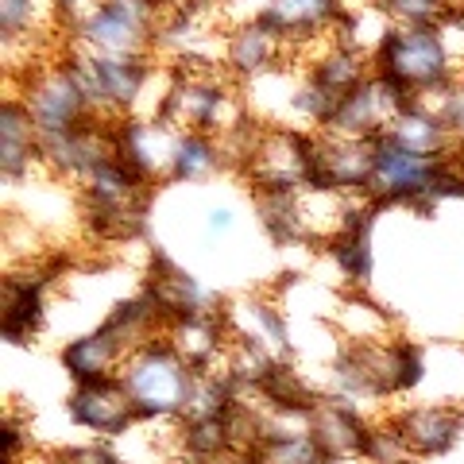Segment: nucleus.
Here are the masks:
<instances>
[{
	"mask_svg": "<svg viewBox=\"0 0 464 464\" xmlns=\"http://www.w3.org/2000/svg\"><path fill=\"white\" fill-rule=\"evenodd\" d=\"M372 70L387 85H395L406 105L438 101L460 82V66L438 27H391V35L372 54Z\"/></svg>",
	"mask_w": 464,
	"mask_h": 464,
	"instance_id": "f257e3e1",
	"label": "nucleus"
},
{
	"mask_svg": "<svg viewBox=\"0 0 464 464\" xmlns=\"http://www.w3.org/2000/svg\"><path fill=\"white\" fill-rule=\"evenodd\" d=\"M116 380L124 383L140 422H179L190 406L198 368L163 337L140 344L121 364Z\"/></svg>",
	"mask_w": 464,
	"mask_h": 464,
	"instance_id": "f03ea898",
	"label": "nucleus"
},
{
	"mask_svg": "<svg viewBox=\"0 0 464 464\" xmlns=\"http://www.w3.org/2000/svg\"><path fill=\"white\" fill-rule=\"evenodd\" d=\"M163 20L167 8L159 0H101L74 27L70 47L109 58H155Z\"/></svg>",
	"mask_w": 464,
	"mask_h": 464,
	"instance_id": "7ed1b4c3",
	"label": "nucleus"
},
{
	"mask_svg": "<svg viewBox=\"0 0 464 464\" xmlns=\"http://www.w3.org/2000/svg\"><path fill=\"white\" fill-rule=\"evenodd\" d=\"M402 105H406V97L395 85H387L380 74H372L368 82H360L353 93H344L337 101V109H333L322 132L344 136V140H380Z\"/></svg>",
	"mask_w": 464,
	"mask_h": 464,
	"instance_id": "20e7f679",
	"label": "nucleus"
},
{
	"mask_svg": "<svg viewBox=\"0 0 464 464\" xmlns=\"http://www.w3.org/2000/svg\"><path fill=\"white\" fill-rule=\"evenodd\" d=\"M344 16V0H264L256 12V20L267 24L279 39H286L290 51L310 47L325 35H337Z\"/></svg>",
	"mask_w": 464,
	"mask_h": 464,
	"instance_id": "39448f33",
	"label": "nucleus"
},
{
	"mask_svg": "<svg viewBox=\"0 0 464 464\" xmlns=\"http://www.w3.org/2000/svg\"><path fill=\"white\" fill-rule=\"evenodd\" d=\"M66 411H70V422L82 426L85 433H93V438H121V433H128L140 422L136 406L128 399L121 380L74 383V391L66 399Z\"/></svg>",
	"mask_w": 464,
	"mask_h": 464,
	"instance_id": "423d86ee",
	"label": "nucleus"
},
{
	"mask_svg": "<svg viewBox=\"0 0 464 464\" xmlns=\"http://www.w3.org/2000/svg\"><path fill=\"white\" fill-rule=\"evenodd\" d=\"M391 422L402 433L411 457H441L464 433V406L457 402H414L391 414Z\"/></svg>",
	"mask_w": 464,
	"mask_h": 464,
	"instance_id": "0eeeda50",
	"label": "nucleus"
},
{
	"mask_svg": "<svg viewBox=\"0 0 464 464\" xmlns=\"http://www.w3.org/2000/svg\"><path fill=\"white\" fill-rule=\"evenodd\" d=\"M279 66H290V47L267 24L248 16V20H237L225 32V70L237 82H252Z\"/></svg>",
	"mask_w": 464,
	"mask_h": 464,
	"instance_id": "6e6552de",
	"label": "nucleus"
},
{
	"mask_svg": "<svg viewBox=\"0 0 464 464\" xmlns=\"http://www.w3.org/2000/svg\"><path fill=\"white\" fill-rule=\"evenodd\" d=\"M47 286L51 275L39 264L16 267L5 279V341L27 344L47 322Z\"/></svg>",
	"mask_w": 464,
	"mask_h": 464,
	"instance_id": "1a4fd4ad",
	"label": "nucleus"
},
{
	"mask_svg": "<svg viewBox=\"0 0 464 464\" xmlns=\"http://www.w3.org/2000/svg\"><path fill=\"white\" fill-rule=\"evenodd\" d=\"M35 167H43V136L24 101L8 93L5 109H0V170H5V182L20 186L24 179H32Z\"/></svg>",
	"mask_w": 464,
	"mask_h": 464,
	"instance_id": "9d476101",
	"label": "nucleus"
},
{
	"mask_svg": "<svg viewBox=\"0 0 464 464\" xmlns=\"http://www.w3.org/2000/svg\"><path fill=\"white\" fill-rule=\"evenodd\" d=\"M128 356H132V348H128V341L109 322H101L93 333L70 341L63 353H58V360H63V368L70 372V380L74 383L116 380V372H121V364Z\"/></svg>",
	"mask_w": 464,
	"mask_h": 464,
	"instance_id": "9b49d317",
	"label": "nucleus"
},
{
	"mask_svg": "<svg viewBox=\"0 0 464 464\" xmlns=\"http://www.w3.org/2000/svg\"><path fill=\"white\" fill-rule=\"evenodd\" d=\"M228 167L225 140L213 132H182L179 148H174V167L170 182H209L213 174H221Z\"/></svg>",
	"mask_w": 464,
	"mask_h": 464,
	"instance_id": "f8f14e48",
	"label": "nucleus"
},
{
	"mask_svg": "<svg viewBox=\"0 0 464 464\" xmlns=\"http://www.w3.org/2000/svg\"><path fill=\"white\" fill-rule=\"evenodd\" d=\"M395 27H441L460 8L457 0H375Z\"/></svg>",
	"mask_w": 464,
	"mask_h": 464,
	"instance_id": "ddd939ff",
	"label": "nucleus"
},
{
	"mask_svg": "<svg viewBox=\"0 0 464 464\" xmlns=\"http://www.w3.org/2000/svg\"><path fill=\"white\" fill-rule=\"evenodd\" d=\"M240 232V213L228 206V201H217L206 209V221H201V237L209 244H228Z\"/></svg>",
	"mask_w": 464,
	"mask_h": 464,
	"instance_id": "4468645a",
	"label": "nucleus"
},
{
	"mask_svg": "<svg viewBox=\"0 0 464 464\" xmlns=\"http://www.w3.org/2000/svg\"><path fill=\"white\" fill-rule=\"evenodd\" d=\"M457 5H460V8H464V0H457Z\"/></svg>",
	"mask_w": 464,
	"mask_h": 464,
	"instance_id": "2eb2a0df",
	"label": "nucleus"
}]
</instances>
